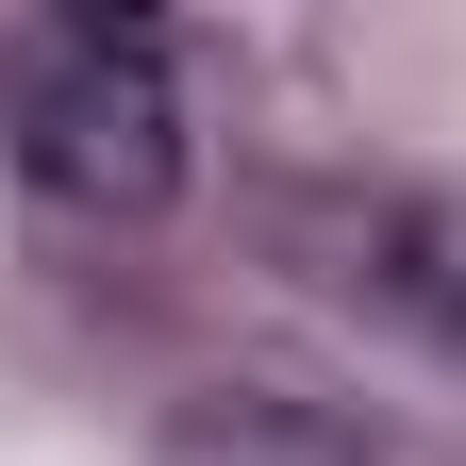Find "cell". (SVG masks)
Segmentation results:
<instances>
[{
  "label": "cell",
  "mask_w": 466,
  "mask_h": 466,
  "mask_svg": "<svg viewBox=\"0 0 466 466\" xmlns=\"http://www.w3.org/2000/svg\"><path fill=\"white\" fill-rule=\"evenodd\" d=\"M0 150L50 217H100L134 233L184 200L200 167V116H184V67H167L150 17H34L17 67H0Z\"/></svg>",
  "instance_id": "cell-1"
},
{
  "label": "cell",
  "mask_w": 466,
  "mask_h": 466,
  "mask_svg": "<svg viewBox=\"0 0 466 466\" xmlns=\"http://www.w3.org/2000/svg\"><path fill=\"white\" fill-rule=\"evenodd\" d=\"M150 466H400L383 417H350L317 383H184L150 417Z\"/></svg>",
  "instance_id": "cell-2"
}]
</instances>
